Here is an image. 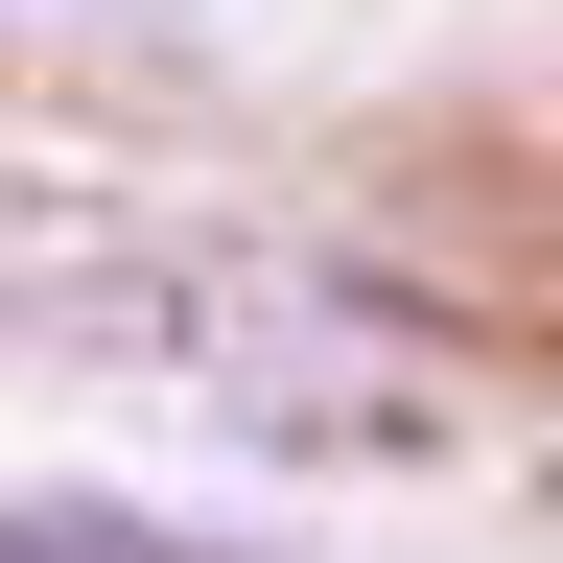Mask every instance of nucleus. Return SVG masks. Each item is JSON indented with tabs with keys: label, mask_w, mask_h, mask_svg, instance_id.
Here are the masks:
<instances>
[{
	"label": "nucleus",
	"mask_w": 563,
	"mask_h": 563,
	"mask_svg": "<svg viewBox=\"0 0 563 563\" xmlns=\"http://www.w3.org/2000/svg\"><path fill=\"white\" fill-rule=\"evenodd\" d=\"M0 563H165V540H95V517H0Z\"/></svg>",
	"instance_id": "nucleus-1"
}]
</instances>
